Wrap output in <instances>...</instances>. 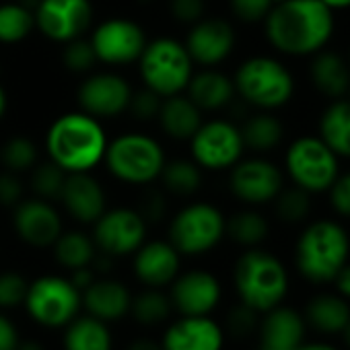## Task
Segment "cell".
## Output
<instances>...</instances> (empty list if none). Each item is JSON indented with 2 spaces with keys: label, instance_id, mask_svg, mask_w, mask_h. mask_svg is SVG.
<instances>
[{
  "label": "cell",
  "instance_id": "42",
  "mask_svg": "<svg viewBox=\"0 0 350 350\" xmlns=\"http://www.w3.org/2000/svg\"><path fill=\"white\" fill-rule=\"evenodd\" d=\"M260 315L256 309H252L245 303L235 305L229 315H227V327L235 338H247L250 334H254L260 325Z\"/></svg>",
  "mask_w": 350,
  "mask_h": 350
},
{
  "label": "cell",
  "instance_id": "33",
  "mask_svg": "<svg viewBox=\"0 0 350 350\" xmlns=\"http://www.w3.org/2000/svg\"><path fill=\"white\" fill-rule=\"evenodd\" d=\"M239 130H241L245 148H252L256 152H268V150L276 148L284 134L280 120L268 111L252 116Z\"/></svg>",
  "mask_w": 350,
  "mask_h": 350
},
{
  "label": "cell",
  "instance_id": "51",
  "mask_svg": "<svg viewBox=\"0 0 350 350\" xmlns=\"http://www.w3.org/2000/svg\"><path fill=\"white\" fill-rule=\"evenodd\" d=\"M321 3H323L329 11H344V9H350V0H321Z\"/></svg>",
  "mask_w": 350,
  "mask_h": 350
},
{
  "label": "cell",
  "instance_id": "54",
  "mask_svg": "<svg viewBox=\"0 0 350 350\" xmlns=\"http://www.w3.org/2000/svg\"><path fill=\"white\" fill-rule=\"evenodd\" d=\"M7 105H9L7 91L3 89V85H0V120H3V116L7 113Z\"/></svg>",
  "mask_w": 350,
  "mask_h": 350
},
{
  "label": "cell",
  "instance_id": "26",
  "mask_svg": "<svg viewBox=\"0 0 350 350\" xmlns=\"http://www.w3.org/2000/svg\"><path fill=\"white\" fill-rule=\"evenodd\" d=\"M186 95L202 109V111H215L223 109L225 105L231 103L235 95V85L233 81L215 70V68H204L200 72H194L188 87Z\"/></svg>",
  "mask_w": 350,
  "mask_h": 350
},
{
  "label": "cell",
  "instance_id": "5",
  "mask_svg": "<svg viewBox=\"0 0 350 350\" xmlns=\"http://www.w3.org/2000/svg\"><path fill=\"white\" fill-rule=\"evenodd\" d=\"M136 62L140 66L144 87L159 97L184 93L194 75V62L186 46L173 38H157L146 42Z\"/></svg>",
  "mask_w": 350,
  "mask_h": 350
},
{
  "label": "cell",
  "instance_id": "16",
  "mask_svg": "<svg viewBox=\"0 0 350 350\" xmlns=\"http://www.w3.org/2000/svg\"><path fill=\"white\" fill-rule=\"evenodd\" d=\"M130 83L116 72H95L89 75L79 87V105L85 113L105 120L124 113L132 99Z\"/></svg>",
  "mask_w": 350,
  "mask_h": 350
},
{
  "label": "cell",
  "instance_id": "19",
  "mask_svg": "<svg viewBox=\"0 0 350 350\" xmlns=\"http://www.w3.org/2000/svg\"><path fill=\"white\" fill-rule=\"evenodd\" d=\"M221 282L206 270L178 274L171 282V305L182 315H208L221 301Z\"/></svg>",
  "mask_w": 350,
  "mask_h": 350
},
{
  "label": "cell",
  "instance_id": "8",
  "mask_svg": "<svg viewBox=\"0 0 350 350\" xmlns=\"http://www.w3.org/2000/svg\"><path fill=\"white\" fill-rule=\"evenodd\" d=\"M338 159L319 136H301L288 146L284 165L297 188L319 194L329 190L340 175Z\"/></svg>",
  "mask_w": 350,
  "mask_h": 350
},
{
  "label": "cell",
  "instance_id": "48",
  "mask_svg": "<svg viewBox=\"0 0 350 350\" xmlns=\"http://www.w3.org/2000/svg\"><path fill=\"white\" fill-rule=\"evenodd\" d=\"M19 332L15 327V323L0 313V350H17L19 346Z\"/></svg>",
  "mask_w": 350,
  "mask_h": 350
},
{
  "label": "cell",
  "instance_id": "27",
  "mask_svg": "<svg viewBox=\"0 0 350 350\" xmlns=\"http://www.w3.org/2000/svg\"><path fill=\"white\" fill-rule=\"evenodd\" d=\"M305 323L313 329L336 336L350 321V303L338 293H319L305 305Z\"/></svg>",
  "mask_w": 350,
  "mask_h": 350
},
{
  "label": "cell",
  "instance_id": "25",
  "mask_svg": "<svg viewBox=\"0 0 350 350\" xmlns=\"http://www.w3.org/2000/svg\"><path fill=\"white\" fill-rule=\"evenodd\" d=\"M157 122L169 138L190 140L204 120L202 109L186 93H178L161 99Z\"/></svg>",
  "mask_w": 350,
  "mask_h": 350
},
{
  "label": "cell",
  "instance_id": "44",
  "mask_svg": "<svg viewBox=\"0 0 350 350\" xmlns=\"http://www.w3.org/2000/svg\"><path fill=\"white\" fill-rule=\"evenodd\" d=\"M161 99L157 93H152L150 89L144 87V91H138V93H132V99H130V105L128 109L138 118V120H157V113H159V107H161Z\"/></svg>",
  "mask_w": 350,
  "mask_h": 350
},
{
  "label": "cell",
  "instance_id": "39",
  "mask_svg": "<svg viewBox=\"0 0 350 350\" xmlns=\"http://www.w3.org/2000/svg\"><path fill=\"white\" fill-rule=\"evenodd\" d=\"M276 202V215L284 223H301L307 219L311 211V200L309 192L301 188H291V190H280V194L274 198Z\"/></svg>",
  "mask_w": 350,
  "mask_h": 350
},
{
  "label": "cell",
  "instance_id": "30",
  "mask_svg": "<svg viewBox=\"0 0 350 350\" xmlns=\"http://www.w3.org/2000/svg\"><path fill=\"white\" fill-rule=\"evenodd\" d=\"M64 350H111V334L107 323L93 315H77L66 325Z\"/></svg>",
  "mask_w": 350,
  "mask_h": 350
},
{
  "label": "cell",
  "instance_id": "2",
  "mask_svg": "<svg viewBox=\"0 0 350 350\" xmlns=\"http://www.w3.org/2000/svg\"><path fill=\"white\" fill-rule=\"evenodd\" d=\"M107 142L101 122L83 109L58 116L46 132V152L66 173H91L103 161Z\"/></svg>",
  "mask_w": 350,
  "mask_h": 350
},
{
  "label": "cell",
  "instance_id": "43",
  "mask_svg": "<svg viewBox=\"0 0 350 350\" xmlns=\"http://www.w3.org/2000/svg\"><path fill=\"white\" fill-rule=\"evenodd\" d=\"M272 0H231L233 15L243 23H260L272 9Z\"/></svg>",
  "mask_w": 350,
  "mask_h": 350
},
{
  "label": "cell",
  "instance_id": "23",
  "mask_svg": "<svg viewBox=\"0 0 350 350\" xmlns=\"http://www.w3.org/2000/svg\"><path fill=\"white\" fill-rule=\"evenodd\" d=\"M260 350H297L305 340V317L282 303L262 313Z\"/></svg>",
  "mask_w": 350,
  "mask_h": 350
},
{
  "label": "cell",
  "instance_id": "28",
  "mask_svg": "<svg viewBox=\"0 0 350 350\" xmlns=\"http://www.w3.org/2000/svg\"><path fill=\"white\" fill-rule=\"evenodd\" d=\"M311 81L325 97L340 99L350 89V66L336 52H317L311 62Z\"/></svg>",
  "mask_w": 350,
  "mask_h": 350
},
{
  "label": "cell",
  "instance_id": "45",
  "mask_svg": "<svg viewBox=\"0 0 350 350\" xmlns=\"http://www.w3.org/2000/svg\"><path fill=\"white\" fill-rule=\"evenodd\" d=\"M329 202L334 211L342 217L350 219V171L344 175H338L336 182L329 188Z\"/></svg>",
  "mask_w": 350,
  "mask_h": 350
},
{
  "label": "cell",
  "instance_id": "46",
  "mask_svg": "<svg viewBox=\"0 0 350 350\" xmlns=\"http://www.w3.org/2000/svg\"><path fill=\"white\" fill-rule=\"evenodd\" d=\"M23 200V184L17 178V173H0V204L3 206H17Z\"/></svg>",
  "mask_w": 350,
  "mask_h": 350
},
{
  "label": "cell",
  "instance_id": "17",
  "mask_svg": "<svg viewBox=\"0 0 350 350\" xmlns=\"http://www.w3.org/2000/svg\"><path fill=\"white\" fill-rule=\"evenodd\" d=\"M13 227L27 245L52 247L62 233V219L50 200L31 198L15 206Z\"/></svg>",
  "mask_w": 350,
  "mask_h": 350
},
{
  "label": "cell",
  "instance_id": "21",
  "mask_svg": "<svg viewBox=\"0 0 350 350\" xmlns=\"http://www.w3.org/2000/svg\"><path fill=\"white\" fill-rule=\"evenodd\" d=\"M163 350H223L225 334L208 315H184L163 336Z\"/></svg>",
  "mask_w": 350,
  "mask_h": 350
},
{
  "label": "cell",
  "instance_id": "10",
  "mask_svg": "<svg viewBox=\"0 0 350 350\" xmlns=\"http://www.w3.org/2000/svg\"><path fill=\"white\" fill-rule=\"evenodd\" d=\"M27 313L44 327H66L83 305L81 291L62 276H40L27 288Z\"/></svg>",
  "mask_w": 350,
  "mask_h": 350
},
{
  "label": "cell",
  "instance_id": "34",
  "mask_svg": "<svg viewBox=\"0 0 350 350\" xmlns=\"http://www.w3.org/2000/svg\"><path fill=\"white\" fill-rule=\"evenodd\" d=\"M270 233L268 221L258 211H241L225 223V235L243 247H258Z\"/></svg>",
  "mask_w": 350,
  "mask_h": 350
},
{
  "label": "cell",
  "instance_id": "24",
  "mask_svg": "<svg viewBox=\"0 0 350 350\" xmlns=\"http://www.w3.org/2000/svg\"><path fill=\"white\" fill-rule=\"evenodd\" d=\"M83 305L87 307L89 315L101 321H116L130 313L132 295L126 284L113 278H99L93 280L83 293Z\"/></svg>",
  "mask_w": 350,
  "mask_h": 350
},
{
  "label": "cell",
  "instance_id": "9",
  "mask_svg": "<svg viewBox=\"0 0 350 350\" xmlns=\"http://www.w3.org/2000/svg\"><path fill=\"white\" fill-rule=\"evenodd\" d=\"M227 219L208 202H192L173 217L169 241L184 256H200L211 252L225 237Z\"/></svg>",
  "mask_w": 350,
  "mask_h": 350
},
{
  "label": "cell",
  "instance_id": "40",
  "mask_svg": "<svg viewBox=\"0 0 350 350\" xmlns=\"http://www.w3.org/2000/svg\"><path fill=\"white\" fill-rule=\"evenodd\" d=\"M62 62L70 72L83 75V72H89L97 64V56L93 52L91 42H85L83 38H79L66 44L62 52Z\"/></svg>",
  "mask_w": 350,
  "mask_h": 350
},
{
  "label": "cell",
  "instance_id": "41",
  "mask_svg": "<svg viewBox=\"0 0 350 350\" xmlns=\"http://www.w3.org/2000/svg\"><path fill=\"white\" fill-rule=\"evenodd\" d=\"M29 282L19 272H3L0 274V307L13 309L25 303Z\"/></svg>",
  "mask_w": 350,
  "mask_h": 350
},
{
  "label": "cell",
  "instance_id": "3",
  "mask_svg": "<svg viewBox=\"0 0 350 350\" xmlns=\"http://www.w3.org/2000/svg\"><path fill=\"white\" fill-rule=\"evenodd\" d=\"M350 237L336 221H315L297 239L295 264L299 274L313 284H327L348 264Z\"/></svg>",
  "mask_w": 350,
  "mask_h": 350
},
{
  "label": "cell",
  "instance_id": "6",
  "mask_svg": "<svg viewBox=\"0 0 350 350\" xmlns=\"http://www.w3.org/2000/svg\"><path fill=\"white\" fill-rule=\"evenodd\" d=\"M103 161L116 180L132 186H144L159 180L167 163L163 146L152 136L140 132H126L107 142Z\"/></svg>",
  "mask_w": 350,
  "mask_h": 350
},
{
  "label": "cell",
  "instance_id": "7",
  "mask_svg": "<svg viewBox=\"0 0 350 350\" xmlns=\"http://www.w3.org/2000/svg\"><path fill=\"white\" fill-rule=\"evenodd\" d=\"M235 93L250 105L270 111L286 105L295 93V79L288 68L270 56L247 58L235 72Z\"/></svg>",
  "mask_w": 350,
  "mask_h": 350
},
{
  "label": "cell",
  "instance_id": "32",
  "mask_svg": "<svg viewBox=\"0 0 350 350\" xmlns=\"http://www.w3.org/2000/svg\"><path fill=\"white\" fill-rule=\"evenodd\" d=\"M159 178L167 192L175 196H192L202 186V169L194 159H175L165 163Z\"/></svg>",
  "mask_w": 350,
  "mask_h": 350
},
{
  "label": "cell",
  "instance_id": "53",
  "mask_svg": "<svg viewBox=\"0 0 350 350\" xmlns=\"http://www.w3.org/2000/svg\"><path fill=\"white\" fill-rule=\"evenodd\" d=\"M17 350H44V346L36 340H25V342H19Z\"/></svg>",
  "mask_w": 350,
  "mask_h": 350
},
{
  "label": "cell",
  "instance_id": "20",
  "mask_svg": "<svg viewBox=\"0 0 350 350\" xmlns=\"http://www.w3.org/2000/svg\"><path fill=\"white\" fill-rule=\"evenodd\" d=\"M182 254L171 241H144L134 252V274L150 288H163L180 274Z\"/></svg>",
  "mask_w": 350,
  "mask_h": 350
},
{
  "label": "cell",
  "instance_id": "29",
  "mask_svg": "<svg viewBox=\"0 0 350 350\" xmlns=\"http://www.w3.org/2000/svg\"><path fill=\"white\" fill-rule=\"evenodd\" d=\"M319 138L338 154L350 159V101L336 99L319 118Z\"/></svg>",
  "mask_w": 350,
  "mask_h": 350
},
{
  "label": "cell",
  "instance_id": "35",
  "mask_svg": "<svg viewBox=\"0 0 350 350\" xmlns=\"http://www.w3.org/2000/svg\"><path fill=\"white\" fill-rule=\"evenodd\" d=\"M36 29L33 13L19 3L0 5V44H19Z\"/></svg>",
  "mask_w": 350,
  "mask_h": 350
},
{
  "label": "cell",
  "instance_id": "36",
  "mask_svg": "<svg viewBox=\"0 0 350 350\" xmlns=\"http://www.w3.org/2000/svg\"><path fill=\"white\" fill-rule=\"evenodd\" d=\"M171 309H173V305H171L169 295H165L159 288H150V286H148V291L136 295L132 299V305H130V313L142 325L163 323L169 317Z\"/></svg>",
  "mask_w": 350,
  "mask_h": 350
},
{
  "label": "cell",
  "instance_id": "22",
  "mask_svg": "<svg viewBox=\"0 0 350 350\" xmlns=\"http://www.w3.org/2000/svg\"><path fill=\"white\" fill-rule=\"evenodd\" d=\"M60 200L66 213L83 225H93L107 211L105 192L91 173H66Z\"/></svg>",
  "mask_w": 350,
  "mask_h": 350
},
{
  "label": "cell",
  "instance_id": "31",
  "mask_svg": "<svg viewBox=\"0 0 350 350\" xmlns=\"http://www.w3.org/2000/svg\"><path fill=\"white\" fill-rule=\"evenodd\" d=\"M52 247L58 264L70 272L91 266L97 256V245L93 237L85 235L83 231H62Z\"/></svg>",
  "mask_w": 350,
  "mask_h": 350
},
{
  "label": "cell",
  "instance_id": "37",
  "mask_svg": "<svg viewBox=\"0 0 350 350\" xmlns=\"http://www.w3.org/2000/svg\"><path fill=\"white\" fill-rule=\"evenodd\" d=\"M0 161L11 173H25L38 165V148L25 136H15L0 148Z\"/></svg>",
  "mask_w": 350,
  "mask_h": 350
},
{
  "label": "cell",
  "instance_id": "12",
  "mask_svg": "<svg viewBox=\"0 0 350 350\" xmlns=\"http://www.w3.org/2000/svg\"><path fill=\"white\" fill-rule=\"evenodd\" d=\"M93 241L111 258L130 256L146 241V219L132 208L105 211L93 223Z\"/></svg>",
  "mask_w": 350,
  "mask_h": 350
},
{
  "label": "cell",
  "instance_id": "18",
  "mask_svg": "<svg viewBox=\"0 0 350 350\" xmlns=\"http://www.w3.org/2000/svg\"><path fill=\"white\" fill-rule=\"evenodd\" d=\"M186 50L194 64H202L206 68L221 64L229 58L235 48V29L225 19L208 17L200 19L192 25L186 38Z\"/></svg>",
  "mask_w": 350,
  "mask_h": 350
},
{
  "label": "cell",
  "instance_id": "52",
  "mask_svg": "<svg viewBox=\"0 0 350 350\" xmlns=\"http://www.w3.org/2000/svg\"><path fill=\"white\" fill-rule=\"evenodd\" d=\"M297 350H338L336 346H332V344H325V342H313V344H301Z\"/></svg>",
  "mask_w": 350,
  "mask_h": 350
},
{
  "label": "cell",
  "instance_id": "47",
  "mask_svg": "<svg viewBox=\"0 0 350 350\" xmlns=\"http://www.w3.org/2000/svg\"><path fill=\"white\" fill-rule=\"evenodd\" d=\"M171 13L180 23L194 25L204 17V0H173Z\"/></svg>",
  "mask_w": 350,
  "mask_h": 350
},
{
  "label": "cell",
  "instance_id": "14",
  "mask_svg": "<svg viewBox=\"0 0 350 350\" xmlns=\"http://www.w3.org/2000/svg\"><path fill=\"white\" fill-rule=\"evenodd\" d=\"M282 173L268 159H245L231 167L229 188L235 198L250 206H260L272 202L282 190Z\"/></svg>",
  "mask_w": 350,
  "mask_h": 350
},
{
  "label": "cell",
  "instance_id": "11",
  "mask_svg": "<svg viewBox=\"0 0 350 350\" xmlns=\"http://www.w3.org/2000/svg\"><path fill=\"white\" fill-rule=\"evenodd\" d=\"M192 159L200 165V169L208 171H225L231 169L243 154L245 144L241 138V130L227 120L202 122L200 128L190 138Z\"/></svg>",
  "mask_w": 350,
  "mask_h": 350
},
{
  "label": "cell",
  "instance_id": "49",
  "mask_svg": "<svg viewBox=\"0 0 350 350\" xmlns=\"http://www.w3.org/2000/svg\"><path fill=\"white\" fill-rule=\"evenodd\" d=\"M332 284H334V288H336V293H338L340 297H344L346 301H350V264H346V266L334 276Z\"/></svg>",
  "mask_w": 350,
  "mask_h": 350
},
{
  "label": "cell",
  "instance_id": "50",
  "mask_svg": "<svg viewBox=\"0 0 350 350\" xmlns=\"http://www.w3.org/2000/svg\"><path fill=\"white\" fill-rule=\"evenodd\" d=\"M128 350H163V344L150 340V338H140V340H134Z\"/></svg>",
  "mask_w": 350,
  "mask_h": 350
},
{
  "label": "cell",
  "instance_id": "56",
  "mask_svg": "<svg viewBox=\"0 0 350 350\" xmlns=\"http://www.w3.org/2000/svg\"><path fill=\"white\" fill-rule=\"evenodd\" d=\"M278 3H284V0H272V5H278Z\"/></svg>",
  "mask_w": 350,
  "mask_h": 350
},
{
  "label": "cell",
  "instance_id": "1",
  "mask_svg": "<svg viewBox=\"0 0 350 350\" xmlns=\"http://www.w3.org/2000/svg\"><path fill=\"white\" fill-rule=\"evenodd\" d=\"M270 46L286 56H311L325 48L334 33V11L321 0H284L264 19Z\"/></svg>",
  "mask_w": 350,
  "mask_h": 350
},
{
  "label": "cell",
  "instance_id": "38",
  "mask_svg": "<svg viewBox=\"0 0 350 350\" xmlns=\"http://www.w3.org/2000/svg\"><path fill=\"white\" fill-rule=\"evenodd\" d=\"M64 180H66V171H62L52 161L40 163L31 169V188L38 194V198H44V200L60 198Z\"/></svg>",
  "mask_w": 350,
  "mask_h": 350
},
{
  "label": "cell",
  "instance_id": "13",
  "mask_svg": "<svg viewBox=\"0 0 350 350\" xmlns=\"http://www.w3.org/2000/svg\"><path fill=\"white\" fill-rule=\"evenodd\" d=\"M36 27L52 42L68 44L83 38L93 21L89 0H40L33 13Z\"/></svg>",
  "mask_w": 350,
  "mask_h": 350
},
{
  "label": "cell",
  "instance_id": "55",
  "mask_svg": "<svg viewBox=\"0 0 350 350\" xmlns=\"http://www.w3.org/2000/svg\"><path fill=\"white\" fill-rule=\"evenodd\" d=\"M342 338H344V344L350 348V321L346 323V327L342 329Z\"/></svg>",
  "mask_w": 350,
  "mask_h": 350
},
{
  "label": "cell",
  "instance_id": "15",
  "mask_svg": "<svg viewBox=\"0 0 350 350\" xmlns=\"http://www.w3.org/2000/svg\"><path fill=\"white\" fill-rule=\"evenodd\" d=\"M91 46L97 62L103 64H130L136 62L146 46V36L142 27L130 19H107L95 27L91 36Z\"/></svg>",
  "mask_w": 350,
  "mask_h": 350
},
{
  "label": "cell",
  "instance_id": "4",
  "mask_svg": "<svg viewBox=\"0 0 350 350\" xmlns=\"http://www.w3.org/2000/svg\"><path fill=\"white\" fill-rule=\"evenodd\" d=\"M235 288L241 303L258 313L280 305L288 293V272L270 252L250 247L235 264Z\"/></svg>",
  "mask_w": 350,
  "mask_h": 350
}]
</instances>
